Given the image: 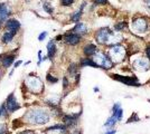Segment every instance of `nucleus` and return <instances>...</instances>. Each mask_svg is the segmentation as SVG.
Segmentation results:
<instances>
[{
	"instance_id": "obj_2",
	"label": "nucleus",
	"mask_w": 150,
	"mask_h": 134,
	"mask_svg": "<svg viewBox=\"0 0 150 134\" xmlns=\"http://www.w3.org/2000/svg\"><path fill=\"white\" fill-rule=\"evenodd\" d=\"M94 62L96 63L99 67L105 68V69H110L113 66V62L111 60V58L108 57L103 53H95L94 54Z\"/></svg>"
},
{
	"instance_id": "obj_9",
	"label": "nucleus",
	"mask_w": 150,
	"mask_h": 134,
	"mask_svg": "<svg viewBox=\"0 0 150 134\" xmlns=\"http://www.w3.org/2000/svg\"><path fill=\"white\" fill-rule=\"evenodd\" d=\"M6 107L8 112H15V111H17V109H20V105L17 103L13 94H10V95L8 96L7 103H6Z\"/></svg>"
},
{
	"instance_id": "obj_16",
	"label": "nucleus",
	"mask_w": 150,
	"mask_h": 134,
	"mask_svg": "<svg viewBox=\"0 0 150 134\" xmlns=\"http://www.w3.org/2000/svg\"><path fill=\"white\" fill-rule=\"evenodd\" d=\"M9 16V11L7 9V7L2 4H0V21L5 20Z\"/></svg>"
},
{
	"instance_id": "obj_28",
	"label": "nucleus",
	"mask_w": 150,
	"mask_h": 134,
	"mask_svg": "<svg viewBox=\"0 0 150 134\" xmlns=\"http://www.w3.org/2000/svg\"><path fill=\"white\" fill-rule=\"evenodd\" d=\"M94 2H95L96 5H105L106 0H94Z\"/></svg>"
},
{
	"instance_id": "obj_32",
	"label": "nucleus",
	"mask_w": 150,
	"mask_h": 134,
	"mask_svg": "<svg viewBox=\"0 0 150 134\" xmlns=\"http://www.w3.org/2000/svg\"><path fill=\"white\" fill-rule=\"evenodd\" d=\"M146 53H147V56H148V58L150 59V47H148V48H147Z\"/></svg>"
},
{
	"instance_id": "obj_4",
	"label": "nucleus",
	"mask_w": 150,
	"mask_h": 134,
	"mask_svg": "<svg viewBox=\"0 0 150 134\" xmlns=\"http://www.w3.org/2000/svg\"><path fill=\"white\" fill-rule=\"evenodd\" d=\"M27 82H28V87L31 92H35V93H38L43 89V83L42 81L38 78V77H28L27 78Z\"/></svg>"
},
{
	"instance_id": "obj_12",
	"label": "nucleus",
	"mask_w": 150,
	"mask_h": 134,
	"mask_svg": "<svg viewBox=\"0 0 150 134\" xmlns=\"http://www.w3.org/2000/svg\"><path fill=\"white\" fill-rule=\"evenodd\" d=\"M96 53V46L93 44H88L84 47V54L86 56H92Z\"/></svg>"
},
{
	"instance_id": "obj_11",
	"label": "nucleus",
	"mask_w": 150,
	"mask_h": 134,
	"mask_svg": "<svg viewBox=\"0 0 150 134\" xmlns=\"http://www.w3.org/2000/svg\"><path fill=\"white\" fill-rule=\"evenodd\" d=\"M6 27H7V29H8V30H13V32H17V30L19 29V27H20V24H19L17 20L10 19V20H8Z\"/></svg>"
},
{
	"instance_id": "obj_1",
	"label": "nucleus",
	"mask_w": 150,
	"mask_h": 134,
	"mask_svg": "<svg viewBox=\"0 0 150 134\" xmlns=\"http://www.w3.org/2000/svg\"><path fill=\"white\" fill-rule=\"evenodd\" d=\"M25 119L33 124H45L50 120V115L43 109H34L26 113Z\"/></svg>"
},
{
	"instance_id": "obj_21",
	"label": "nucleus",
	"mask_w": 150,
	"mask_h": 134,
	"mask_svg": "<svg viewBox=\"0 0 150 134\" xmlns=\"http://www.w3.org/2000/svg\"><path fill=\"white\" fill-rule=\"evenodd\" d=\"M117 121H118V119H117L114 115H112V117H110L104 125H105V126H113V125L115 124V122H117Z\"/></svg>"
},
{
	"instance_id": "obj_20",
	"label": "nucleus",
	"mask_w": 150,
	"mask_h": 134,
	"mask_svg": "<svg viewBox=\"0 0 150 134\" xmlns=\"http://www.w3.org/2000/svg\"><path fill=\"white\" fill-rule=\"evenodd\" d=\"M82 66H93V67H99L96 63L94 62V60H91L90 58H84L83 60H82Z\"/></svg>"
},
{
	"instance_id": "obj_30",
	"label": "nucleus",
	"mask_w": 150,
	"mask_h": 134,
	"mask_svg": "<svg viewBox=\"0 0 150 134\" xmlns=\"http://www.w3.org/2000/svg\"><path fill=\"white\" fill-rule=\"evenodd\" d=\"M75 70H76V66H75V65H71V67H69V73L73 74Z\"/></svg>"
},
{
	"instance_id": "obj_35",
	"label": "nucleus",
	"mask_w": 150,
	"mask_h": 134,
	"mask_svg": "<svg viewBox=\"0 0 150 134\" xmlns=\"http://www.w3.org/2000/svg\"><path fill=\"white\" fill-rule=\"evenodd\" d=\"M106 134H115V131L114 130H112V131H110V132H108Z\"/></svg>"
},
{
	"instance_id": "obj_36",
	"label": "nucleus",
	"mask_w": 150,
	"mask_h": 134,
	"mask_svg": "<svg viewBox=\"0 0 150 134\" xmlns=\"http://www.w3.org/2000/svg\"><path fill=\"white\" fill-rule=\"evenodd\" d=\"M0 134H6V132H4L2 130H0Z\"/></svg>"
},
{
	"instance_id": "obj_24",
	"label": "nucleus",
	"mask_w": 150,
	"mask_h": 134,
	"mask_svg": "<svg viewBox=\"0 0 150 134\" xmlns=\"http://www.w3.org/2000/svg\"><path fill=\"white\" fill-rule=\"evenodd\" d=\"M6 109H7V107L5 106V105H1L0 106V116H6Z\"/></svg>"
},
{
	"instance_id": "obj_3",
	"label": "nucleus",
	"mask_w": 150,
	"mask_h": 134,
	"mask_svg": "<svg viewBox=\"0 0 150 134\" xmlns=\"http://www.w3.org/2000/svg\"><path fill=\"white\" fill-rule=\"evenodd\" d=\"M125 57V49L120 45H114L110 49V58L113 63H120Z\"/></svg>"
},
{
	"instance_id": "obj_5",
	"label": "nucleus",
	"mask_w": 150,
	"mask_h": 134,
	"mask_svg": "<svg viewBox=\"0 0 150 134\" xmlns=\"http://www.w3.org/2000/svg\"><path fill=\"white\" fill-rule=\"evenodd\" d=\"M132 28L133 30L137 32H147V28H148V22L144 18H137V19L133 20L132 22Z\"/></svg>"
},
{
	"instance_id": "obj_25",
	"label": "nucleus",
	"mask_w": 150,
	"mask_h": 134,
	"mask_svg": "<svg viewBox=\"0 0 150 134\" xmlns=\"http://www.w3.org/2000/svg\"><path fill=\"white\" fill-rule=\"evenodd\" d=\"M73 2H74V0H62L63 6H71Z\"/></svg>"
},
{
	"instance_id": "obj_19",
	"label": "nucleus",
	"mask_w": 150,
	"mask_h": 134,
	"mask_svg": "<svg viewBox=\"0 0 150 134\" xmlns=\"http://www.w3.org/2000/svg\"><path fill=\"white\" fill-rule=\"evenodd\" d=\"M64 122L67 125H73L75 122H76V116L75 115H67V116L64 117Z\"/></svg>"
},
{
	"instance_id": "obj_34",
	"label": "nucleus",
	"mask_w": 150,
	"mask_h": 134,
	"mask_svg": "<svg viewBox=\"0 0 150 134\" xmlns=\"http://www.w3.org/2000/svg\"><path fill=\"white\" fill-rule=\"evenodd\" d=\"M21 64V62H20V60H19V62H17V63H16V64H15V67H18L19 65Z\"/></svg>"
},
{
	"instance_id": "obj_6",
	"label": "nucleus",
	"mask_w": 150,
	"mask_h": 134,
	"mask_svg": "<svg viewBox=\"0 0 150 134\" xmlns=\"http://www.w3.org/2000/svg\"><path fill=\"white\" fill-rule=\"evenodd\" d=\"M110 35H111V32L109 30V28H103V29H100L99 32H96L95 38H96L99 44H106L108 40H109Z\"/></svg>"
},
{
	"instance_id": "obj_23",
	"label": "nucleus",
	"mask_w": 150,
	"mask_h": 134,
	"mask_svg": "<svg viewBox=\"0 0 150 134\" xmlns=\"http://www.w3.org/2000/svg\"><path fill=\"white\" fill-rule=\"evenodd\" d=\"M46 78H47V81L50 82V83H56L57 81H58V78H57V77H53L52 75H47Z\"/></svg>"
},
{
	"instance_id": "obj_17",
	"label": "nucleus",
	"mask_w": 150,
	"mask_h": 134,
	"mask_svg": "<svg viewBox=\"0 0 150 134\" xmlns=\"http://www.w3.org/2000/svg\"><path fill=\"white\" fill-rule=\"evenodd\" d=\"M84 6H85V2H83L81 8H80V10H79V11H76V13H74V15L72 16L71 20H72L73 22H77V21L80 20V18H81V16H82V13H83V8H84Z\"/></svg>"
},
{
	"instance_id": "obj_14",
	"label": "nucleus",
	"mask_w": 150,
	"mask_h": 134,
	"mask_svg": "<svg viewBox=\"0 0 150 134\" xmlns=\"http://www.w3.org/2000/svg\"><path fill=\"white\" fill-rule=\"evenodd\" d=\"M86 30H88L86 26L84 25V24H82V22L76 24L74 27V29H73V32H74L75 34H84V32H86Z\"/></svg>"
},
{
	"instance_id": "obj_27",
	"label": "nucleus",
	"mask_w": 150,
	"mask_h": 134,
	"mask_svg": "<svg viewBox=\"0 0 150 134\" xmlns=\"http://www.w3.org/2000/svg\"><path fill=\"white\" fill-rule=\"evenodd\" d=\"M44 8H45V10H46V11H47L48 13H53V9L50 8V6H47V4H46V5H44Z\"/></svg>"
},
{
	"instance_id": "obj_13",
	"label": "nucleus",
	"mask_w": 150,
	"mask_h": 134,
	"mask_svg": "<svg viewBox=\"0 0 150 134\" xmlns=\"http://www.w3.org/2000/svg\"><path fill=\"white\" fill-rule=\"evenodd\" d=\"M16 32H13V30H8V32H6L5 34H4V36H2V41L4 43H10L11 40H13V36L16 35Z\"/></svg>"
},
{
	"instance_id": "obj_26",
	"label": "nucleus",
	"mask_w": 150,
	"mask_h": 134,
	"mask_svg": "<svg viewBox=\"0 0 150 134\" xmlns=\"http://www.w3.org/2000/svg\"><path fill=\"white\" fill-rule=\"evenodd\" d=\"M125 27H127V24H125V22H121V24H120V25H117V27H115V28H117V30H122V29H123V28H125Z\"/></svg>"
},
{
	"instance_id": "obj_10",
	"label": "nucleus",
	"mask_w": 150,
	"mask_h": 134,
	"mask_svg": "<svg viewBox=\"0 0 150 134\" xmlns=\"http://www.w3.org/2000/svg\"><path fill=\"white\" fill-rule=\"evenodd\" d=\"M64 40H65V43L69 45H77L80 43V40H81V36L79 35V34H67V35H65V37H64Z\"/></svg>"
},
{
	"instance_id": "obj_37",
	"label": "nucleus",
	"mask_w": 150,
	"mask_h": 134,
	"mask_svg": "<svg viewBox=\"0 0 150 134\" xmlns=\"http://www.w3.org/2000/svg\"><path fill=\"white\" fill-rule=\"evenodd\" d=\"M144 1H146V2L148 4V5H150V0H144Z\"/></svg>"
},
{
	"instance_id": "obj_8",
	"label": "nucleus",
	"mask_w": 150,
	"mask_h": 134,
	"mask_svg": "<svg viewBox=\"0 0 150 134\" xmlns=\"http://www.w3.org/2000/svg\"><path fill=\"white\" fill-rule=\"evenodd\" d=\"M112 77L117 81H120L122 83H125V85H129V86H139V83L137 82V78L136 77H123L114 74L112 75Z\"/></svg>"
},
{
	"instance_id": "obj_7",
	"label": "nucleus",
	"mask_w": 150,
	"mask_h": 134,
	"mask_svg": "<svg viewBox=\"0 0 150 134\" xmlns=\"http://www.w3.org/2000/svg\"><path fill=\"white\" fill-rule=\"evenodd\" d=\"M133 66L136 69L140 70V72L147 70L150 66V59L149 58H138L133 63Z\"/></svg>"
},
{
	"instance_id": "obj_33",
	"label": "nucleus",
	"mask_w": 150,
	"mask_h": 134,
	"mask_svg": "<svg viewBox=\"0 0 150 134\" xmlns=\"http://www.w3.org/2000/svg\"><path fill=\"white\" fill-rule=\"evenodd\" d=\"M21 134H35L33 131H25V132H23Z\"/></svg>"
},
{
	"instance_id": "obj_22",
	"label": "nucleus",
	"mask_w": 150,
	"mask_h": 134,
	"mask_svg": "<svg viewBox=\"0 0 150 134\" xmlns=\"http://www.w3.org/2000/svg\"><path fill=\"white\" fill-rule=\"evenodd\" d=\"M47 130H48V131H53V130H61V131H64V130H65V126H64V125H55V126L48 128Z\"/></svg>"
},
{
	"instance_id": "obj_29",
	"label": "nucleus",
	"mask_w": 150,
	"mask_h": 134,
	"mask_svg": "<svg viewBox=\"0 0 150 134\" xmlns=\"http://www.w3.org/2000/svg\"><path fill=\"white\" fill-rule=\"evenodd\" d=\"M46 35H47V32H42V34L39 35V37H38V39H39V40H43V39H44L45 37H46Z\"/></svg>"
},
{
	"instance_id": "obj_18",
	"label": "nucleus",
	"mask_w": 150,
	"mask_h": 134,
	"mask_svg": "<svg viewBox=\"0 0 150 134\" xmlns=\"http://www.w3.org/2000/svg\"><path fill=\"white\" fill-rule=\"evenodd\" d=\"M15 60V56L13 55H8L6 57H4L2 59V65H4V67H9L10 65L13 64V62Z\"/></svg>"
},
{
	"instance_id": "obj_15",
	"label": "nucleus",
	"mask_w": 150,
	"mask_h": 134,
	"mask_svg": "<svg viewBox=\"0 0 150 134\" xmlns=\"http://www.w3.org/2000/svg\"><path fill=\"white\" fill-rule=\"evenodd\" d=\"M55 53H56V47H55V44H54L53 41H50L48 45H47V55H48V57L50 58L54 57Z\"/></svg>"
},
{
	"instance_id": "obj_31",
	"label": "nucleus",
	"mask_w": 150,
	"mask_h": 134,
	"mask_svg": "<svg viewBox=\"0 0 150 134\" xmlns=\"http://www.w3.org/2000/svg\"><path fill=\"white\" fill-rule=\"evenodd\" d=\"M63 84H64V88H66L67 87V85H69V82H67V79L64 77V79H63Z\"/></svg>"
}]
</instances>
